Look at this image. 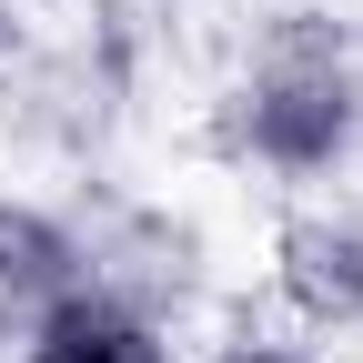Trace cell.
Wrapping results in <instances>:
<instances>
[{
    "mask_svg": "<svg viewBox=\"0 0 363 363\" xmlns=\"http://www.w3.org/2000/svg\"><path fill=\"white\" fill-rule=\"evenodd\" d=\"M233 142L283 182L343 172L353 142H363V71L343 61V40H323V30L272 40L252 61V81L233 91Z\"/></svg>",
    "mask_w": 363,
    "mask_h": 363,
    "instance_id": "obj_1",
    "label": "cell"
},
{
    "mask_svg": "<svg viewBox=\"0 0 363 363\" xmlns=\"http://www.w3.org/2000/svg\"><path fill=\"white\" fill-rule=\"evenodd\" d=\"M21 363H172V343H162V323L131 293H111L101 272H91L81 293H61L21 333Z\"/></svg>",
    "mask_w": 363,
    "mask_h": 363,
    "instance_id": "obj_2",
    "label": "cell"
},
{
    "mask_svg": "<svg viewBox=\"0 0 363 363\" xmlns=\"http://www.w3.org/2000/svg\"><path fill=\"white\" fill-rule=\"evenodd\" d=\"M283 303L303 313V323H333L353 333L363 323V212H303L283 222Z\"/></svg>",
    "mask_w": 363,
    "mask_h": 363,
    "instance_id": "obj_3",
    "label": "cell"
},
{
    "mask_svg": "<svg viewBox=\"0 0 363 363\" xmlns=\"http://www.w3.org/2000/svg\"><path fill=\"white\" fill-rule=\"evenodd\" d=\"M91 283L81 242L61 233L40 202H0V333H30L40 313H51L61 293Z\"/></svg>",
    "mask_w": 363,
    "mask_h": 363,
    "instance_id": "obj_4",
    "label": "cell"
},
{
    "mask_svg": "<svg viewBox=\"0 0 363 363\" xmlns=\"http://www.w3.org/2000/svg\"><path fill=\"white\" fill-rule=\"evenodd\" d=\"M222 363H313V353H293V343H233Z\"/></svg>",
    "mask_w": 363,
    "mask_h": 363,
    "instance_id": "obj_5",
    "label": "cell"
},
{
    "mask_svg": "<svg viewBox=\"0 0 363 363\" xmlns=\"http://www.w3.org/2000/svg\"><path fill=\"white\" fill-rule=\"evenodd\" d=\"M0 40H11V0H0Z\"/></svg>",
    "mask_w": 363,
    "mask_h": 363,
    "instance_id": "obj_6",
    "label": "cell"
}]
</instances>
